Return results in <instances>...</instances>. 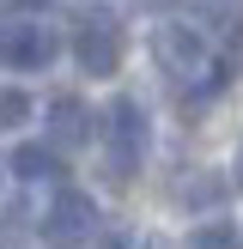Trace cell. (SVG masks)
Wrapping results in <instances>:
<instances>
[{"label":"cell","instance_id":"6da1fadb","mask_svg":"<svg viewBox=\"0 0 243 249\" xmlns=\"http://www.w3.org/2000/svg\"><path fill=\"white\" fill-rule=\"evenodd\" d=\"M73 61L91 79H109L122 67V18L116 12H104V6L79 12V24H73Z\"/></svg>","mask_w":243,"mask_h":249},{"label":"cell","instance_id":"7a4b0ae2","mask_svg":"<svg viewBox=\"0 0 243 249\" xmlns=\"http://www.w3.org/2000/svg\"><path fill=\"white\" fill-rule=\"evenodd\" d=\"M104 134H109V170L104 177L109 182H134V170H140V158H146V140H152L140 104H134V97H116L109 116H104Z\"/></svg>","mask_w":243,"mask_h":249},{"label":"cell","instance_id":"3957f363","mask_svg":"<svg viewBox=\"0 0 243 249\" xmlns=\"http://www.w3.org/2000/svg\"><path fill=\"white\" fill-rule=\"evenodd\" d=\"M36 231H43L55 249H67V243H85L97 231V207H91V195H79V189H61L55 201H49V213L36 219Z\"/></svg>","mask_w":243,"mask_h":249},{"label":"cell","instance_id":"277c9868","mask_svg":"<svg viewBox=\"0 0 243 249\" xmlns=\"http://www.w3.org/2000/svg\"><path fill=\"white\" fill-rule=\"evenodd\" d=\"M152 61L164 67V79H176V85H189L194 73H207V49H201V36H194L189 24H158L152 31Z\"/></svg>","mask_w":243,"mask_h":249},{"label":"cell","instance_id":"5b68a950","mask_svg":"<svg viewBox=\"0 0 243 249\" xmlns=\"http://www.w3.org/2000/svg\"><path fill=\"white\" fill-rule=\"evenodd\" d=\"M85 140H91V104L61 91L49 104V146H85Z\"/></svg>","mask_w":243,"mask_h":249},{"label":"cell","instance_id":"8992f818","mask_svg":"<svg viewBox=\"0 0 243 249\" xmlns=\"http://www.w3.org/2000/svg\"><path fill=\"white\" fill-rule=\"evenodd\" d=\"M176 201L194 207V213H219V201H225V177H219V170H194L189 182H176Z\"/></svg>","mask_w":243,"mask_h":249},{"label":"cell","instance_id":"52a82bcc","mask_svg":"<svg viewBox=\"0 0 243 249\" xmlns=\"http://www.w3.org/2000/svg\"><path fill=\"white\" fill-rule=\"evenodd\" d=\"M12 170H18L24 182H49L55 177V146H18V152H12Z\"/></svg>","mask_w":243,"mask_h":249},{"label":"cell","instance_id":"ba28073f","mask_svg":"<svg viewBox=\"0 0 243 249\" xmlns=\"http://www.w3.org/2000/svg\"><path fill=\"white\" fill-rule=\"evenodd\" d=\"M189 249H243V231L231 219H207V225H194Z\"/></svg>","mask_w":243,"mask_h":249},{"label":"cell","instance_id":"9c48e42d","mask_svg":"<svg viewBox=\"0 0 243 249\" xmlns=\"http://www.w3.org/2000/svg\"><path fill=\"white\" fill-rule=\"evenodd\" d=\"M31 31H36V24H24V18H0V61H12V67H18V55H24V43H31Z\"/></svg>","mask_w":243,"mask_h":249},{"label":"cell","instance_id":"30bf717a","mask_svg":"<svg viewBox=\"0 0 243 249\" xmlns=\"http://www.w3.org/2000/svg\"><path fill=\"white\" fill-rule=\"evenodd\" d=\"M18 122H31V97H24L18 85H0V134L18 128Z\"/></svg>","mask_w":243,"mask_h":249},{"label":"cell","instance_id":"8fae6325","mask_svg":"<svg viewBox=\"0 0 243 249\" xmlns=\"http://www.w3.org/2000/svg\"><path fill=\"white\" fill-rule=\"evenodd\" d=\"M97 249H134V237H128V231H109V237L97 243Z\"/></svg>","mask_w":243,"mask_h":249},{"label":"cell","instance_id":"7c38bea8","mask_svg":"<svg viewBox=\"0 0 243 249\" xmlns=\"http://www.w3.org/2000/svg\"><path fill=\"white\" fill-rule=\"evenodd\" d=\"M237 182H243V152H237Z\"/></svg>","mask_w":243,"mask_h":249}]
</instances>
